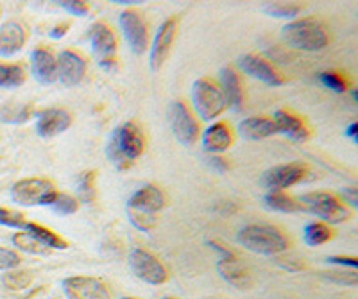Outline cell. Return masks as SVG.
<instances>
[{"instance_id":"obj_1","label":"cell","mask_w":358,"mask_h":299,"mask_svg":"<svg viewBox=\"0 0 358 299\" xmlns=\"http://www.w3.org/2000/svg\"><path fill=\"white\" fill-rule=\"evenodd\" d=\"M145 151V138L138 124L126 122L117 127L106 147V154L118 170H127Z\"/></svg>"},{"instance_id":"obj_2","label":"cell","mask_w":358,"mask_h":299,"mask_svg":"<svg viewBox=\"0 0 358 299\" xmlns=\"http://www.w3.org/2000/svg\"><path fill=\"white\" fill-rule=\"evenodd\" d=\"M236 242L244 249L265 256H276V254L285 253L289 247V240L276 226L271 224H249L244 226L238 235Z\"/></svg>"},{"instance_id":"obj_3","label":"cell","mask_w":358,"mask_h":299,"mask_svg":"<svg viewBox=\"0 0 358 299\" xmlns=\"http://www.w3.org/2000/svg\"><path fill=\"white\" fill-rule=\"evenodd\" d=\"M281 36L287 45L305 52H317L330 43V34L321 22L313 18H301L294 20L281 29Z\"/></svg>"},{"instance_id":"obj_4","label":"cell","mask_w":358,"mask_h":299,"mask_svg":"<svg viewBox=\"0 0 358 299\" xmlns=\"http://www.w3.org/2000/svg\"><path fill=\"white\" fill-rule=\"evenodd\" d=\"M192 103H194L196 113L204 122H212V120L219 119L224 111L228 110V104H226V99H224L219 85H215L212 79L206 78L197 79L194 82Z\"/></svg>"},{"instance_id":"obj_5","label":"cell","mask_w":358,"mask_h":299,"mask_svg":"<svg viewBox=\"0 0 358 299\" xmlns=\"http://www.w3.org/2000/svg\"><path fill=\"white\" fill-rule=\"evenodd\" d=\"M303 210H308L315 217L322 219L328 224H341L351 217V210L338 199L337 196L328 192L305 194L299 199Z\"/></svg>"},{"instance_id":"obj_6","label":"cell","mask_w":358,"mask_h":299,"mask_svg":"<svg viewBox=\"0 0 358 299\" xmlns=\"http://www.w3.org/2000/svg\"><path fill=\"white\" fill-rule=\"evenodd\" d=\"M57 196L52 181L45 177H29L13 184V201L20 206H50Z\"/></svg>"},{"instance_id":"obj_7","label":"cell","mask_w":358,"mask_h":299,"mask_svg":"<svg viewBox=\"0 0 358 299\" xmlns=\"http://www.w3.org/2000/svg\"><path fill=\"white\" fill-rule=\"evenodd\" d=\"M88 40L95 58H97L99 66L104 70L117 68V38L111 27L104 22H95L88 31Z\"/></svg>"},{"instance_id":"obj_8","label":"cell","mask_w":358,"mask_h":299,"mask_svg":"<svg viewBox=\"0 0 358 299\" xmlns=\"http://www.w3.org/2000/svg\"><path fill=\"white\" fill-rule=\"evenodd\" d=\"M129 267L133 275L149 285H162L169 279L167 267L162 260L147 249H133L129 254Z\"/></svg>"},{"instance_id":"obj_9","label":"cell","mask_w":358,"mask_h":299,"mask_svg":"<svg viewBox=\"0 0 358 299\" xmlns=\"http://www.w3.org/2000/svg\"><path fill=\"white\" fill-rule=\"evenodd\" d=\"M169 119H171L172 133L179 144L192 147L199 140V122H197L196 115L188 110L187 104L181 101L172 103L171 110H169Z\"/></svg>"},{"instance_id":"obj_10","label":"cell","mask_w":358,"mask_h":299,"mask_svg":"<svg viewBox=\"0 0 358 299\" xmlns=\"http://www.w3.org/2000/svg\"><path fill=\"white\" fill-rule=\"evenodd\" d=\"M308 177V168L301 163H285L276 165L262 174V184L268 192H283L294 184L301 183Z\"/></svg>"},{"instance_id":"obj_11","label":"cell","mask_w":358,"mask_h":299,"mask_svg":"<svg viewBox=\"0 0 358 299\" xmlns=\"http://www.w3.org/2000/svg\"><path fill=\"white\" fill-rule=\"evenodd\" d=\"M69 299H113L110 287L94 276H72L62 283Z\"/></svg>"},{"instance_id":"obj_12","label":"cell","mask_w":358,"mask_h":299,"mask_svg":"<svg viewBox=\"0 0 358 299\" xmlns=\"http://www.w3.org/2000/svg\"><path fill=\"white\" fill-rule=\"evenodd\" d=\"M118 24H120V29H122L129 49L134 54L145 52L147 47H149V31H147L142 15L134 9H126V11L120 13Z\"/></svg>"},{"instance_id":"obj_13","label":"cell","mask_w":358,"mask_h":299,"mask_svg":"<svg viewBox=\"0 0 358 299\" xmlns=\"http://www.w3.org/2000/svg\"><path fill=\"white\" fill-rule=\"evenodd\" d=\"M238 66H241L244 74L258 79V81H262L267 87H281V85H285V78H283L280 70L274 68L267 59L257 56V54L241 56L238 58Z\"/></svg>"},{"instance_id":"obj_14","label":"cell","mask_w":358,"mask_h":299,"mask_svg":"<svg viewBox=\"0 0 358 299\" xmlns=\"http://www.w3.org/2000/svg\"><path fill=\"white\" fill-rule=\"evenodd\" d=\"M176 34H178V20L176 18H169V20H165L159 25L151 47V68L155 72H158L163 66V63L167 61L169 56H171Z\"/></svg>"},{"instance_id":"obj_15","label":"cell","mask_w":358,"mask_h":299,"mask_svg":"<svg viewBox=\"0 0 358 299\" xmlns=\"http://www.w3.org/2000/svg\"><path fill=\"white\" fill-rule=\"evenodd\" d=\"M57 79L65 87H76L86 75V59L76 50H63L56 58Z\"/></svg>"},{"instance_id":"obj_16","label":"cell","mask_w":358,"mask_h":299,"mask_svg":"<svg viewBox=\"0 0 358 299\" xmlns=\"http://www.w3.org/2000/svg\"><path fill=\"white\" fill-rule=\"evenodd\" d=\"M165 205H167L165 194L158 187H155V184H143L142 189H138L129 197L127 210L147 213V215H156V213L165 208Z\"/></svg>"},{"instance_id":"obj_17","label":"cell","mask_w":358,"mask_h":299,"mask_svg":"<svg viewBox=\"0 0 358 299\" xmlns=\"http://www.w3.org/2000/svg\"><path fill=\"white\" fill-rule=\"evenodd\" d=\"M70 126H72V117L69 111L62 110V108H49V110L38 113L36 131L43 138L62 135Z\"/></svg>"},{"instance_id":"obj_18","label":"cell","mask_w":358,"mask_h":299,"mask_svg":"<svg viewBox=\"0 0 358 299\" xmlns=\"http://www.w3.org/2000/svg\"><path fill=\"white\" fill-rule=\"evenodd\" d=\"M217 270L219 275L222 276L229 285L236 289H249L252 283L251 275L249 270L242 265V262L236 258L231 251H228L226 254H220L219 262H217Z\"/></svg>"},{"instance_id":"obj_19","label":"cell","mask_w":358,"mask_h":299,"mask_svg":"<svg viewBox=\"0 0 358 299\" xmlns=\"http://www.w3.org/2000/svg\"><path fill=\"white\" fill-rule=\"evenodd\" d=\"M27 29L17 20L6 22L0 27V56L2 58H11L20 52L27 43Z\"/></svg>"},{"instance_id":"obj_20","label":"cell","mask_w":358,"mask_h":299,"mask_svg":"<svg viewBox=\"0 0 358 299\" xmlns=\"http://www.w3.org/2000/svg\"><path fill=\"white\" fill-rule=\"evenodd\" d=\"M31 74L40 85H52L57 81L56 56L49 49L38 47L31 54Z\"/></svg>"},{"instance_id":"obj_21","label":"cell","mask_w":358,"mask_h":299,"mask_svg":"<svg viewBox=\"0 0 358 299\" xmlns=\"http://www.w3.org/2000/svg\"><path fill=\"white\" fill-rule=\"evenodd\" d=\"M220 92H222L224 99L228 108L233 111H241L242 104H244V88H242L241 75L236 74V70L231 66H224L220 70Z\"/></svg>"},{"instance_id":"obj_22","label":"cell","mask_w":358,"mask_h":299,"mask_svg":"<svg viewBox=\"0 0 358 299\" xmlns=\"http://www.w3.org/2000/svg\"><path fill=\"white\" fill-rule=\"evenodd\" d=\"M203 149L210 154H222L233 145V131L226 122H215L203 133Z\"/></svg>"},{"instance_id":"obj_23","label":"cell","mask_w":358,"mask_h":299,"mask_svg":"<svg viewBox=\"0 0 358 299\" xmlns=\"http://www.w3.org/2000/svg\"><path fill=\"white\" fill-rule=\"evenodd\" d=\"M274 124L278 127V133L289 136L294 142H306L310 136V129L303 119L294 115L292 111L289 110H278L273 117Z\"/></svg>"},{"instance_id":"obj_24","label":"cell","mask_w":358,"mask_h":299,"mask_svg":"<svg viewBox=\"0 0 358 299\" xmlns=\"http://www.w3.org/2000/svg\"><path fill=\"white\" fill-rule=\"evenodd\" d=\"M238 133L245 140H265L278 135V127L268 117H248L238 124Z\"/></svg>"},{"instance_id":"obj_25","label":"cell","mask_w":358,"mask_h":299,"mask_svg":"<svg viewBox=\"0 0 358 299\" xmlns=\"http://www.w3.org/2000/svg\"><path fill=\"white\" fill-rule=\"evenodd\" d=\"M25 233L33 235L40 244H43L47 249H66L69 247V242L62 237V235L54 233L52 230H49L47 226L36 224V222H27L25 226Z\"/></svg>"},{"instance_id":"obj_26","label":"cell","mask_w":358,"mask_h":299,"mask_svg":"<svg viewBox=\"0 0 358 299\" xmlns=\"http://www.w3.org/2000/svg\"><path fill=\"white\" fill-rule=\"evenodd\" d=\"M264 205L268 210L280 213H296L303 210L301 203L292 196H287L285 192H267L264 196Z\"/></svg>"},{"instance_id":"obj_27","label":"cell","mask_w":358,"mask_h":299,"mask_svg":"<svg viewBox=\"0 0 358 299\" xmlns=\"http://www.w3.org/2000/svg\"><path fill=\"white\" fill-rule=\"evenodd\" d=\"M97 173L95 170H86L76 177V190L83 203H94L97 199Z\"/></svg>"},{"instance_id":"obj_28","label":"cell","mask_w":358,"mask_h":299,"mask_svg":"<svg viewBox=\"0 0 358 299\" xmlns=\"http://www.w3.org/2000/svg\"><path fill=\"white\" fill-rule=\"evenodd\" d=\"M264 11L268 17L292 20V18L299 17L303 6L297 4V2H267V4H264Z\"/></svg>"},{"instance_id":"obj_29","label":"cell","mask_w":358,"mask_h":299,"mask_svg":"<svg viewBox=\"0 0 358 299\" xmlns=\"http://www.w3.org/2000/svg\"><path fill=\"white\" fill-rule=\"evenodd\" d=\"M34 108L31 104L22 106H4L0 110V120L4 124H25L33 119Z\"/></svg>"},{"instance_id":"obj_30","label":"cell","mask_w":358,"mask_h":299,"mask_svg":"<svg viewBox=\"0 0 358 299\" xmlns=\"http://www.w3.org/2000/svg\"><path fill=\"white\" fill-rule=\"evenodd\" d=\"M25 82V70L20 65H0V88H18Z\"/></svg>"},{"instance_id":"obj_31","label":"cell","mask_w":358,"mask_h":299,"mask_svg":"<svg viewBox=\"0 0 358 299\" xmlns=\"http://www.w3.org/2000/svg\"><path fill=\"white\" fill-rule=\"evenodd\" d=\"M303 237H305V242L308 246H321V244L330 240L331 231L324 222H310V224H306Z\"/></svg>"},{"instance_id":"obj_32","label":"cell","mask_w":358,"mask_h":299,"mask_svg":"<svg viewBox=\"0 0 358 299\" xmlns=\"http://www.w3.org/2000/svg\"><path fill=\"white\" fill-rule=\"evenodd\" d=\"M13 244H15V247H18V249L25 251L29 254H49V249L43 244H40L33 235L25 233V231L24 233L15 235L13 237Z\"/></svg>"},{"instance_id":"obj_33","label":"cell","mask_w":358,"mask_h":299,"mask_svg":"<svg viewBox=\"0 0 358 299\" xmlns=\"http://www.w3.org/2000/svg\"><path fill=\"white\" fill-rule=\"evenodd\" d=\"M4 285L11 291H22V289H27L33 282V275L29 270H9L6 272L4 278H2Z\"/></svg>"},{"instance_id":"obj_34","label":"cell","mask_w":358,"mask_h":299,"mask_svg":"<svg viewBox=\"0 0 358 299\" xmlns=\"http://www.w3.org/2000/svg\"><path fill=\"white\" fill-rule=\"evenodd\" d=\"M50 208L56 213H59V215H72V213H76L79 210V203L76 197L69 196V194L57 192L56 199L50 205Z\"/></svg>"},{"instance_id":"obj_35","label":"cell","mask_w":358,"mask_h":299,"mask_svg":"<svg viewBox=\"0 0 358 299\" xmlns=\"http://www.w3.org/2000/svg\"><path fill=\"white\" fill-rule=\"evenodd\" d=\"M319 79H321V82L328 88V90L335 92V94H344V92H348V88H350V82H348L346 79L342 78L341 74H337V72H330V70L321 72V74H319Z\"/></svg>"},{"instance_id":"obj_36","label":"cell","mask_w":358,"mask_h":299,"mask_svg":"<svg viewBox=\"0 0 358 299\" xmlns=\"http://www.w3.org/2000/svg\"><path fill=\"white\" fill-rule=\"evenodd\" d=\"M27 219L20 212L9 208H0V224L8 226V228H17V230H25Z\"/></svg>"},{"instance_id":"obj_37","label":"cell","mask_w":358,"mask_h":299,"mask_svg":"<svg viewBox=\"0 0 358 299\" xmlns=\"http://www.w3.org/2000/svg\"><path fill=\"white\" fill-rule=\"evenodd\" d=\"M127 217H129L131 224L140 231H151L156 226V215H147V213L127 210Z\"/></svg>"},{"instance_id":"obj_38","label":"cell","mask_w":358,"mask_h":299,"mask_svg":"<svg viewBox=\"0 0 358 299\" xmlns=\"http://www.w3.org/2000/svg\"><path fill=\"white\" fill-rule=\"evenodd\" d=\"M322 276H326V279H330V282L348 285V287H355L358 283L357 270H331V272H324Z\"/></svg>"},{"instance_id":"obj_39","label":"cell","mask_w":358,"mask_h":299,"mask_svg":"<svg viewBox=\"0 0 358 299\" xmlns=\"http://www.w3.org/2000/svg\"><path fill=\"white\" fill-rule=\"evenodd\" d=\"M57 6H62L66 13L73 15V17H88L90 4L83 2V0H59Z\"/></svg>"},{"instance_id":"obj_40","label":"cell","mask_w":358,"mask_h":299,"mask_svg":"<svg viewBox=\"0 0 358 299\" xmlns=\"http://www.w3.org/2000/svg\"><path fill=\"white\" fill-rule=\"evenodd\" d=\"M20 265V256L15 251L0 247V270H13Z\"/></svg>"},{"instance_id":"obj_41","label":"cell","mask_w":358,"mask_h":299,"mask_svg":"<svg viewBox=\"0 0 358 299\" xmlns=\"http://www.w3.org/2000/svg\"><path fill=\"white\" fill-rule=\"evenodd\" d=\"M342 203L348 206V208H357L358 206V189L357 187H346V189L341 190Z\"/></svg>"},{"instance_id":"obj_42","label":"cell","mask_w":358,"mask_h":299,"mask_svg":"<svg viewBox=\"0 0 358 299\" xmlns=\"http://www.w3.org/2000/svg\"><path fill=\"white\" fill-rule=\"evenodd\" d=\"M326 262L334 263V265H338V267H350L351 270H357L358 267V260L350 258V256H331V258H328Z\"/></svg>"},{"instance_id":"obj_43","label":"cell","mask_w":358,"mask_h":299,"mask_svg":"<svg viewBox=\"0 0 358 299\" xmlns=\"http://www.w3.org/2000/svg\"><path fill=\"white\" fill-rule=\"evenodd\" d=\"M208 163L212 165V167L215 168V170H219V173H226V170H228V168H229L228 161L222 160V158H220V156H217V154L210 156V158H208Z\"/></svg>"},{"instance_id":"obj_44","label":"cell","mask_w":358,"mask_h":299,"mask_svg":"<svg viewBox=\"0 0 358 299\" xmlns=\"http://www.w3.org/2000/svg\"><path fill=\"white\" fill-rule=\"evenodd\" d=\"M69 29H70L69 22L56 25V27H52V29H50V38H54V40H59V38H63L66 33H69Z\"/></svg>"},{"instance_id":"obj_45","label":"cell","mask_w":358,"mask_h":299,"mask_svg":"<svg viewBox=\"0 0 358 299\" xmlns=\"http://www.w3.org/2000/svg\"><path fill=\"white\" fill-rule=\"evenodd\" d=\"M357 133H358V124L357 122H351L350 126H348V129H346V136H350V138H353L355 142H357V140H358Z\"/></svg>"},{"instance_id":"obj_46","label":"cell","mask_w":358,"mask_h":299,"mask_svg":"<svg viewBox=\"0 0 358 299\" xmlns=\"http://www.w3.org/2000/svg\"><path fill=\"white\" fill-rule=\"evenodd\" d=\"M353 99H355V103H357V101H358V94L355 90H353Z\"/></svg>"},{"instance_id":"obj_47","label":"cell","mask_w":358,"mask_h":299,"mask_svg":"<svg viewBox=\"0 0 358 299\" xmlns=\"http://www.w3.org/2000/svg\"><path fill=\"white\" fill-rule=\"evenodd\" d=\"M120 299H136V298H120Z\"/></svg>"},{"instance_id":"obj_48","label":"cell","mask_w":358,"mask_h":299,"mask_svg":"<svg viewBox=\"0 0 358 299\" xmlns=\"http://www.w3.org/2000/svg\"><path fill=\"white\" fill-rule=\"evenodd\" d=\"M163 299H172V298H163Z\"/></svg>"}]
</instances>
